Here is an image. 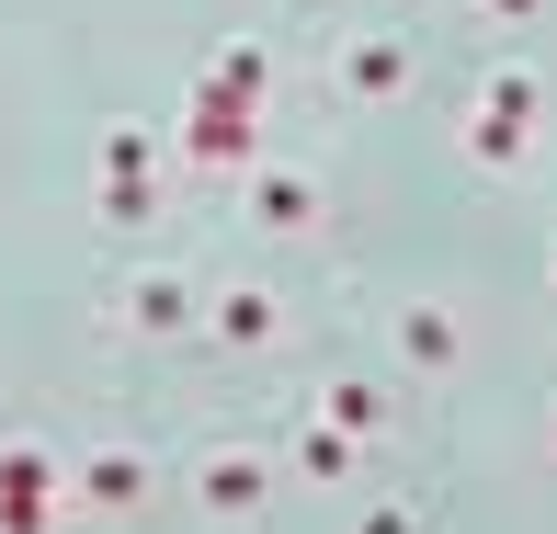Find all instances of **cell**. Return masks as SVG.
Returning <instances> with one entry per match:
<instances>
[{
  "label": "cell",
  "instance_id": "cell-1",
  "mask_svg": "<svg viewBox=\"0 0 557 534\" xmlns=\"http://www.w3.org/2000/svg\"><path fill=\"white\" fill-rule=\"evenodd\" d=\"M103 330H114V341H137V352H171V341L206 330V285L171 273V262H137V273L103 296Z\"/></svg>",
  "mask_w": 557,
  "mask_h": 534
},
{
  "label": "cell",
  "instance_id": "cell-2",
  "mask_svg": "<svg viewBox=\"0 0 557 534\" xmlns=\"http://www.w3.org/2000/svg\"><path fill=\"white\" fill-rule=\"evenodd\" d=\"M171 148H183L194 183H239L250 160H262V103H216L206 80L183 91V125H171Z\"/></svg>",
  "mask_w": 557,
  "mask_h": 534
},
{
  "label": "cell",
  "instance_id": "cell-3",
  "mask_svg": "<svg viewBox=\"0 0 557 534\" xmlns=\"http://www.w3.org/2000/svg\"><path fill=\"white\" fill-rule=\"evenodd\" d=\"M148 500H160V455L148 444H81L69 455V512H91V523H137Z\"/></svg>",
  "mask_w": 557,
  "mask_h": 534
},
{
  "label": "cell",
  "instance_id": "cell-4",
  "mask_svg": "<svg viewBox=\"0 0 557 534\" xmlns=\"http://www.w3.org/2000/svg\"><path fill=\"white\" fill-rule=\"evenodd\" d=\"M285 500V455L273 444H206L194 455V512L206 523H262Z\"/></svg>",
  "mask_w": 557,
  "mask_h": 534
},
{
  "label": "cell",
  "instance_id": "cell-5",
  "mask_svg": "<svg viewBox=\"0 0 557 534\" xmlns=\"http://www.w3.org/2000/svg\"><path fill=\"white\" fill-rule=\"evenodd\" d=\"M239 216L262 227V239H319V227H331V183H319L308 160H273L262 148V160L239 171Z\"/></svg>",
  "mask_w": 557,
  "mask_h": 534
},
{
  "label": "cell",
  "instance_id": "cell-6",
  "mask_svg": "<svg viewBox=\"0 0 557 534\" xmlns=\"http://www.w3.org/2000/svg\"><path fill=\"white\" fill-rule=\"evenodd\" d=\"M58 512H69V455L35 444V432H12V444H0V523H12V534H46Z\"/></svg>",
  "mask_w": 557,
  "mask_h": 534
},
{
  "label": "cell",
  "instance_id": "cell-7",
  "mask_svg": "<svg viewBox=\"0 0 557 534\" xmlns=\"http://www.w3.org/2000/svg\"><path fill=\"white\" fill-rule=\"evenodd\" d=\"M387 341H398L410 375H467V308H455V296H398Z\"/></svg>",
  "mask_w": 557,
  "mask_h": 534
},
{
  "label": "cell",
  "instance_id": "cell-8",
  "mask_svg": "<svg viewBox=\"0 0 557 534\" xmlns=\"http://www.w3.org/2000/svg\"><path fill=\"white\" fill-rule=\"evenodd\" d=\"M206 341L216 352H285V296H273V285H239V273L206 285Z\"/></svg>",
  "mask_w": 557,
  "mask_h": 534
},
{
  "label": "cell",
  "instance_id": "cell-9",
  "mask_svg": "<svg viewBox=\"0 0 557 534\" xmlns=\"http://www.w3.org/2000/svg\"><path fill=\"white\" fill-rule=\"evenodd\" d=\"M331 91L342 103H398V91H410V35H387V23H375V35H342L331 46Z\"/></svg>",
  "mask_w": 557,
  "mask_h": 534
},
{
  "label": "cell",
  "instance_id": "cell-10",
  "mask_svg": "<svg viewBox=\"0 0 557 534\" xmlns=\"http://www.w3.org/2000/svg\"><path fill=\"white\" fill-rule=\"evenodd\" d=\"M364 467H375V444H352L342 421H296L285 432V477H296V489H352Z\"/></svg>",
  "mask_w": 557,
  "mask_h": 534
},
{
  "label": "cell",
  "instance_id": "cell-11",
  "mask_svg": "<svg viewBox=\"0 0 557 534\" xmlns=\"http://www.w3.org/2000/svg\"><path fill=\"white\" fill-rule=\"evenodd\" d=\"M319 421H342L352 444H398V387L387 375H331V387H319Z\"/></svg>",
  "mask_w": 557,
  "mask_h": 534
},
{
  "label": "cell",
  "instance_id": "cell-12",
  "mask_svg": "<svg viewBox=\"0 0 557 534\" xmlns=\"http://www.w3.org/2000/svg\"><path fill=\"white\" fill-rule=\"evenodd\" d=\"M455 148H467V171H523V160H535V125L467 103V114H455Z\"/></svg>",
  "mask_w": 557,
  "mask_h": 534
},
{
  "label": "cell",
  "instance_id": "cell-13",
  "mask_svg": "<svg viewBox=\"0 0 557 534\" xmlns=\"http://www.w3.org/2000/svg\"><path fill=\"white\" fill-rule=\"evenodd\" d=\"M194 80H206L216 103H273V46H262V35H227L216 69H194Z\"/></svg>",
  "mask_w": 557,
  "mask_h": 534
},
{
  "label": "cell",
  "instance_id": "cell-14",
  "mask_svg": "<svg viewBox=\"0 0 557 534\" xmlns=\"http://www.w3.org/2000/svg\"><path fill=\"white\" fill-rule=\"evenodd\" d=\"M160 206H171V194H160V171H114V183L91 194V216H103L114 239H137V227H160Z\"/></svg>",
  "mask_w": 557,
  "mask_h": 534
},
{
  "label": "cell",
  "instance_id": "cell-15",
  "mask_svg": "<svg viewBox=\"0 0 557 534\" xmlns=\"http://www.w3.org/2000/svg\"><path fill=\"white\" fill-rule=\"evenodd\" d=\"M478 103L512 114V125H546V80H535V69H490V80H478Z\"/></svg>",
  "mask_w": 557,
  "mask_h": 534
},
{
  "label": "cell",
  "instance_id": "cell-16",
  "mask_svg": "<svg viewBox=\"0 0 557 534\" xmlns=\"http://www.w3.org/2000/svg\"><path fill=\"white\" fill-rule=\"evenodd\" d=\"M114 171H160V137L148 125H103V183Z\"/></svg>",
  "mask_w": 557,
  "mask_h": 534
},
{
  "label": "cell",
  "instance_id": "cell-17",
  "mask_svg": "<svg viewBox=\"0 0 557 534\" xmlns=\"http://www.w3.org/2000/svg\"><path fill=\"white\" fill-rule=\"evenodd\" d=\"M478 12H490V23H535L546 0H478Z\"/></svg>",
  "mask_w": 557,
  "mask_h": 534
},
{
  "label": "cell",
  "instance_id": "cell-18",
  "mask_svg": "<svg viewBox=\"0 0 557 534\" xmlns=\"http://www.w3.org/2000/svg\"><path fill=\"white\" fill-rule=\"evenodd\" d=\"M535 432H546V467H557V398H546V421H535Z\"/></svg>",
  "mask_w": 557,
  "mask_h": 534
},
{
  "label": "cell",
  "instance_id": "cell-19",
  "mask_svg": "<svg viewBox=\"0 0 557 534\" xmlns=\"http://www.w3.org/2000/svg\"><path fill=\"white\" fill-rule=\"evenodd\" d=\"M546 273H557V239H546Z\"/></svg>",
  "mask_w": 557,
  "mask_h": 534
}]
</instances>
